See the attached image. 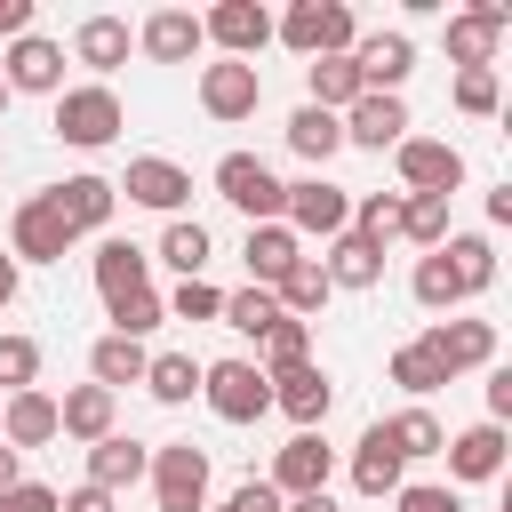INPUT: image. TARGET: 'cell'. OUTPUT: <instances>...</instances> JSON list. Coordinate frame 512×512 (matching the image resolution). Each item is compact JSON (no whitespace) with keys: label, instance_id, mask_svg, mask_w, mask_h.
<instances>
[{"label":"cell","instance_id":"6da1fadb","mask_svg":"<svg viewBox=\"0 0 512 512\" xmlns=\"http://www.w3.org/2000/svg\"><path fill=\"white\" fill-rule=\"evenodd\" d=\"M48 128H56L72 152H104V144H120V128H128V104H120V88H112V80H72V88L56 96Z\"/></svg>","mask_w":512,"mask_h":512},{"label":"cell","instance_id":"7a4b0ae2","mask_svg":"<svg viewBox=\"0 0 512 512\" xmlns=\"http://www.w3.org/2000/svg\"><path fill=\"white\" fill-rule=\"evenodd\" d=\"M272 40H280V48H296V56L312 64V56H352L360 24H352V8H344V0H296L288 16H272Z\"/></svg>","mask_w":512,"mask_h":512},{"label":"cell","instance_id":"3957f363","mask_svg":"<svg viewBox=\"0 0 512 512\" xmlns=\"http://www.w3.org/2000/svg\"><path fill=\"white\" fill-rule=\"evenodd\" d=\"M200 400H208L216 424H256V416H272V384H264L256 360H200Z\"/></svg>","mask_w":512,"mask_h":512},{"label":"cell","instance_id":"277c9868","mask_svg":"<svg viewBox=\"0 0 512 512\" xmlns=\"http://www.w3.org/2000/svg\"><path fill=\"white\" fill-rule=\"evenodd\" d=\"M152 504L160 512H208V488H216V472H208V448L200 440H168V448H152Z\"/></svg>","mask_w":512,"mask_h":512},{"label":"cell","instance_id":"5b68a950","mask_svg":"<svg viewBox=\"0 0 512 512\" xmlns=\"http://www.w3.org/2000/svg\"><path fill=\"white\" fill-rule=\"evenodd\" d=\"M192 96H200V112H208L216 128H240V120H256V104H264V72H256V64L216 56V64H200Z\"/></svg>","mask_w":512,"mask_h":512},{"label":"cell","instance_id":"8992f818","mask_svg":"<svg viewBox=\"0 0 512 512\" xmlns=\"http://www.w3.org/2000/svg\"><path fill=\"white\" fill-rule=\"evenodd\" d=\"M216 200H232L248 224H280V208H288V184L256 160V152H224L216 160Z\"/></svg>","mask_w":512,"mask_h":512},{"label":"cell","instance_id":"52a82bcc","mask_svg":"<svg viewBox=\"0 0 512 512\" xmlns=\"http://www.w3.org/2000/svg\"><path fill=\"white\" fill-rule=\"evenodd\" d=\"M200 40L224 48L232 64H256L272 48V8L264 0H216V8H200Z\"/></svg>","mask_w":512,"mask_h":512},{"label":"cell","instance_id":"ba28073f","mask_svg":"<svg viewBox=\"0 0 512 512\" xmlns=\"http://www.w3.org/2000/svg\"><path fill=\"white\" fill-rule=\"evenodd\" d=\"M0 88L8 96H64V40H48V32H24V40H8L0 48Z\"/></svg>","mask_w":512,"mask_h":512},{"label":"cell","instance_id":"9c48e42d","mask_svg":"<svg viewBox=\"0 0 512 512\" xmlns=\"http://www.w3.org/2000/svg\"><path fill=\"white\" fill-rule=\"evenodd\" d=\"M280 224L296 232V240H336V232H352V192L344 184H328V176H304V184H288V208H280Z\"/></svg>","mask_w":512,"mask_h":512},{"label":"cell","instance_id":"30bf717a","mask_svg":"<svg viewBox=\"0 0 512 512\" xmlns=\"http://www.w3.org/2000/svg\"><path fill=\"white\" fill-rule=\"evenodd\" d=\"M336 480V448L320 440V432H288L280 448H272V472H264V488L288 504V496H320Z\"/></svg>","mask_w":512,"mask_h":512},{"label":"cell","instance_id":"8fae6325","mask_svg":"<svg viewBox=\"0 0 512 512\" xmlns=\"http://www.w3.org/2000/svg\"><path fill=\"white\" fill-rule=\"evenodd\" d=\"M440 368H448V384L456 376H472V368H488L496 360V320H472V312H448V320H432L424 336H416Z\"/></svg>","mask_w":512,"mask_h":512},{"label":"cell","instance_id":"7c38bea8","mask_svg":"<svg viewBox=\"0 0 512 512\" xmlns=\"http://www.w3.org/2000/svg\"><path fill=\"white\" fill-rule=\"evenodd\" d=\"M392 168H400V192H448L456 200V184H464V152L448 136H400Z\"/></svg>","mask_w":512,"mask_h":512},{"label":"cell","instance_id":"4fadbf2b","mask_svg":"<svg viewBox=\"0 0 512 512\" xmlns=\"http://www.w3.org/2000/svg\"><path fill=\"white\" fill-rule=\"evenodd\" d=\"M8 256H16V264H64V256H72V232H64V216L48 208V192H24V200H16V216H8Z\"/></svg>","mask_w":512,"mask_h":512},{"label":"cell","instance_id":"5bb4252c","mask_svg":"<svg viewBox=\"0 0 512 512\" xmlns=\"http://www.w3.org/2000/svg\"><path fill=\"white\" fill-rule=\"evenodd\" d=\"M264 384H272V408H280L296 432H320V424H328V408H336V376H328L320 360L280 368V376H264Z\"/></svg>","mask_w":512,"mask_h":512},{"label":"cell","instance_id":"9a60e30c","mask_svg":"<svg viewBox=\"0 0 512 512\" xmlns=\"http://www.w3.org/2000/svg\"><path fill=\"white\" fill-rule=\"evenodd\" d=\"M512 32V8L504 0H472V8H456L448 16V64L456 72H472V64H496V40Z\"/></svg>","mask_w":512,"mask_h":512},{"label":"cell","instance_id":"2e32d148","mask_svg":"<svg viewBox=\"0 0 512 512\" xmlns=\"http://www.w3.org/2000/svg\"><path fill=\"white\" fill-rule=\"evenodd\" d=\"M112 192H128V200H136V208H152V216H184L192 176H184L176 160H160V152H136V160H128V176H120Z\"/></svg>","mask_w":512,"mask_h":512},{"label":"cell","instance_id":"e0dca14e","mask_svg":"<svg viewBox=\"0 0 512 512\" xmlns=\"http://www.w3.org/2000/svg\"><path fill=\"white\" fill-rule=\"evenodd\" d=\"M48 208L64 216V232L80 240V232H104L112 224V208H120V192H112V176H96V168H80V176H64V184H48Z\"/></svg>","mask_w":512,"mask_h":512},{"label":"cell","instance_id":"ac0fdd59","mask_svg":"<svg viewBox=\"0 0 512 512\" xmlns=\"http://www.w3.org/2000/svg\"><path fill=\"white\" fill-rule=\"evenodd\" d=\"M352 72H360L368 96H400V80L416 72V40L408 32H368V40H352Z\"/></svg>","mask_w":512,"mask_h":512},{"label":"cell","instance_id":"d6986e66","mask_svg":"<svg viewBox=\"0 0 512 512\" xmlns=\"http://www.w3.org/2000/svg\"><path fill=\"white\" fill-rule=\"evenodd\" d=\"M440 456H448V480H456V488H488V480L504 472V424H488V416H480V424L448 432V448H440Z\"/></svg>","mask_w":512,"mask_h":512},{"label":"cell","instance_id":"ffe728a7","mask_svg":"<svg viewBox=\"0 0 512 512\" xmlns=\"http://www.w3.org/2000/svg\"><path fill=\"white\" fill-rule=\"evenodd\" d=\"M104 432H120V400H112L104 384H72V392L56 400V440H80V448H96Z\"/></svg>","mask_w":512,"mask_h":512},{"label":"cell","instance_id":"44dd1931","mask_svg":"<svg viewBox=\"0 0 512 512\" xmlns=\"http://www.w3.org/2000/svg\"><path fill=\"white\" fill-rule=\"evenodd\" d=\"M400 480H408V464H400V448H392V432H384V416L360 432V448H352V488L368 496V504H384V496H400Z\"/></svg>","mask_w":512,"mask_h":512},{"label":"cell","instance_id":"7402d4cb","mask_svg":"<svg viewBox=\"0 0 512 512\" xmlns=\"http://www.w3.org/2000/svg\"><path fill=\"white\" fill-rule=\"evenodd\" d=\"M136 48H144L152 64H192L208 40H200V16H192V8H152V16L136 24Z\"/></svg>","mask_w":512,"mask_h":512},{"label":"cell","instance_id":"603a6c76","mask_svg":"<svg viewBox=\"0 0 512 512\" xmlns=\"http://www.w3.org/2000/svg\"><path fill=\"white\" fill-rule=\"evenodd\" d=\"M408 128H416L408 120V96H360L344 112V144H360V152H392Z\"/></svg>","mask_w":512,"mask_h":512},{"label":"cell","instance_id":"cb8c5ba5","mask_svg":"<svg viewBox=\"0 0 512 512\" xmlns=\"http://www.w3.org/2000/svg\"><path fill=\"white\" fill-rule=\"evenodd\" d=\"M48 440H56V392H40V384L32 392H8L0 400V448L24 456V448H48Z\"/></svg>","mask_w":512,"mask_h":512},{"label":"cell","instance_id":"d4e9b609","mask_svg":"<svg viewBox=\"0 0 512 512\" xmlns=\"http://www.w3.org/2000/svg\"><path fill=\"white\" fill-rule=\"evenodd\" d=\"M128 48H136V24H128V16H80V32H72V64H88L96 80L120 72Z\"/></svg>","mask_w":512,"mask_h":512},{"label":"cell","instance_id":"484cf974","mask_svg":"<svg viewBox=\"0 0 512 512\" xmlns=\"http://www.w3.org/2000/svg\"><path fill=\"white\" fill-rule=\"evenodd\" d=\"M144 472H152V448H144V440H128V432H104V440L88 448V488H104V496L136 488Z\"/></svg>","mask_w":512,"mask_h":512},{"label":"cell","instance_id":"4316f807","mask_svg":"<svg viewBox=\"0 0 512 512\" xmlns=\"http://www.w3.org/2000/svg\"><path fill=\"white\" fill-rule=\"evenodd\" d=\"M320 272H328V288L368 296V288L384 280V248H376V240H360V232H336V240H328V256H320Z\"/></svg>","mask_w":512,"mask_h":512},{"label":"cell","instance_id":"83f0119b","mask_svg":"<svg viewBox=\"0 0 512 512\" xmlns=\"http://www.w3.org/2000/svg\"><path fill=\"white\" fill-rule=\"evenodd\" d=\"M440 264H448V280L464 288V304L496 288V240H488V232H448V240H440Z\"/></svg>","mask_w":512,"mask_h":512},{"label":"cell","instance_id":"f1b7e54d","mask_svg":"<svg viewBox=\"0 0 512 512\" xmlns=\"http://www.w3.org/2000/svg\"><path fill=\"white\" fill-rule=\"evenodd\" d=\"M88 280H96V296L112 304V296H128V288H152V256H144L136 240H96Z\"/></svg>","mask_w":512,"mask_h":512},{"label":"cell","instance_id":"f546056e","mask_svg":"<svg viewBox=\"0 0 512 512\" xmlns=\"http://www.w3.org/2000/svg\"><path fill=\"white\" fill-rule=\"evenodd\" d=\"M240 256H248V288H280V272L304 256V240H296L288 224H248Z\"/></svg>","mask_w":512,"mask_h":512},{"label":"cell","instance_id":"4dcf8cb0","mask_svg":"<svg viewBox=\"0 0 512 512\" xmlns=\"http://www.w3.org/2000/svg\"><path fill=\"white\" fill-rule=\"evenodd\" d=\"M144 368H152V352H144L136 336H112V328H104V336L88 344V384H104L112 400H120V384H144Z\"/></svg>","mask_w":512,"mask_h":512},{"label":"cell","instance_id":"1f68e13d","mask_svg":"<svg viewBox=\"0 0 512 512\" xmlns=\"http://www.w3.org/2000/svg\"><path fill=\"white\" fill-rule=\"evenodd\" d=\"M288 152H296V160H312V176H320V168L344 152V120H336V112H320V104H296V112H288Z\"/></svg>","mask_w":512,"mask_h":512},{"label":"cell","instance_id":"d6a6232c","mask_svg":"<svg viewBox=\"0 0 512 512\" xmlns=\"http://www.w3.org/2000/svg\"><path fill=\"white\" fill-rule=\"evenodd\" d=\"M304 88H312L304 104H320V112H336V120L368 96V88H360V72H352V56H312V64H304Z\"/></svg>","mask_w":512,"mask_h":512},{"label":"cell","instance_id":"836d02e7","mask_svg":"<svg viewBox=\"0 0 512 512\" xmlns=\"http://www.w3.org/2000/svg\"><path fill=\"white\" fill-rule=\"evenodd\" d=\"M176 280H200L208 272V256H216V240H208V224L200 216H168V232H160V248H152Z\"/></svg>","mask_w":512,"mask_h":512},{"label":"cell","instance_id":"e575fe53","mask_svg":"<svg viewBox=\"0 0 512 512\" xmlns=\"http://www.w3.org/2000/svg\"><path fill=\"white\" fill-rule=\"evenodd\" d=\"M328 296H336V288H328L320 256H296V264L280 272V288H272V304H280L288 320H320V312H328Z\"/></svg>","mask_w":512,"mask_h":512},{"label":"cell","instance_id":"d590c367","mask_svg":"<svg viewBox=\"0 0 512 512\" xmlns=\"http://www.w3.org/2000/svg\"><path fill=\"white\" fill-rule=\"evenodd\" d=\"M448 208H456L448 192H400V240H416V248L432 256V248L456 232V224H448Z\"/></svg>","mask_w":512,"mask_h":512},{"label":"cell","instance_id":"8d00e7d4","mask_svg":"<svg viewBox=\"0 0 512 512\" xmlns=\"http://www.w3.org/2000/svg\"><path fill=\"white\" fill-rule=\"evenodd\" d=\"M304 360H312V320H288V312H280V320L264 328V344H256V368L280 376V368H304Z\"/></svg>","mask_w":512,"mask_h":512},{"label":"cell","instance_id":"74e56055","mask_svg":"<svg viewBox=\"0 0 512 512\" xmlns=\"http://www.w3.org/2000/svg\"><path fill=\"white\" fill-rule=\"evenodd\" d=\"M144 392H152L160 408H184V400L200 392V360H192V352H152V368H144Z\"/></svg>","mask_w":512,"mask_h":512},{"label":"cell","instance_id":"f35d334b","mask_svg":"<svg viewBox=\"0 0 512 512\" xmlns=\"http://www.w3.org/2000/svg\"><path fill=\"white\" fill-rule=\"evenodd\" d=\"M384 432H392L400 464H416V456H440V448H448V424H440L432 408H400V416H384Z\"/></svg>","mask_w":512,"mask_h":512},{"label":"cell","instance_id":"ab89813d","mask_svg":"<svg viewBox=\"0 0 512 512\" xmlns=\"http://www.w3.org/2000/svg\"><path fill=\"white\" fill-rule=\"evenodd\" d=\"M408 296L432 312V320H448V312H464V288L448 280V264H440V248L432 256H416V272H408Z\"/></svg>","mask_w":512,"mask_h":512},{"label":"cell","instance_id":"60d3db41","mask_svg":"<svg viewBox=\"0 0 512 512\" xmlns=\"http://www.w3.org/2000/svg\"><path fill=\"white\" fill-rule=\"evenodd\" d=\"M280 320V304H272V288H224V328L232 336H248V344H264V328Z\"/></svg>","mask_w":512,"mask_h":512},{"label":"cell","instance_id":"b9f144b4","mask_svg":"<svg viewBox=\"0 0 512 512\" xmlns=\"http://www.w3.org/2000/svg\"><path fill=\"white\" fill-rule=\"evenodd\" d=\"M392 384H400V392H416V408H424V400L448 384V368H440V360H432V352L408 336V344H392Z\"/></svg>","mask_w":512,"mask_h":512},{"label":"cell","instance_id":"7bdbcfd3","mask_svg":"<svg viewBox=\"0 0 512 512\" xmlns=\"http://www.w3.org/2000/svg\"><path fill=\"white\" fill-rule=\"evenodd\" d=\"M448 96H456V112H464V120H496V112H504V80H496V64L456 72V88H448Z\"/></svg>","mask_w":512,"mask_h":512},{"label":"cell","instance_id":"ee69618b","mask_svg":"<svg viewBox=\"0 0 512 512\" xmlns=\"http://www.w3.org/2000/svg\"><path fill=\"white\" fill-rule=\"evenodd\" d=\"M104 320H112V336H136V344H144L168 312H160V288H128V296H112V304H104Z\"/></svg>","mask_w":512,"mask_h":512},{"label":"cell","instance_id":"f6af8a7d","mask_svg":"<svg viewBox=\"0 0 512 512\" xmlns=\"http://www.w3.org/2000/svg\"><path fill=\"white\" fill-rule=\"evenodd\" d=\"M160 312H168V320H224V288H216L208 272H200V280H176V288L160 296Z\"/></svg>","mask_w":512,"mask_h":512},{"label":"cell","instance_id":"bcb514c9","mask_svg":"<svg viewBox=\"0 0 512 512\" xmlns=\"http://www.w3.org/2000/svg\"><path fill=\"white\" fill-rule=\"evenodd\" d=\"M352 232L360 240H400V192H368V200H352Z\"/></svg>","mask_w":512,"mask_h":512},{"label":"cell","instance_id":"7dc6e473","mask_svg":"<svg viewBox=\"0 0 512 512\" xmlns=\"http://www.w3.org/2000/svg\"><path fill=\"white\" fill-rule=\"evenodd\" d=\"M40 384V344L32 336H0V400Z\"/></svg>","mask_w":512,"mask_h":512},{"label":"cell","instance_id":"c3c4849f","mask_svg":"<svg viewBox=\"0 0 512 512\" xmlns=\"http://www.w3.org/2000/svg\"><path fill=\"white\" fill-rule=\"evenodd\" d=\"M392 512H464V496L456 488H432V480H400Z\"/></svg>","mask_w":512,"mask_h":512},{"label":"cell","instance_id":"681fc988","mask_svg":"<svg viewBox=\"0 0 512 512\" xmlns=\"http://www.w3.org/2000/svg\"><path fill=\"white\" fill-rule=\"evenodd\" d=\"M208 512H280V496H272V488H264V480L248 472V480H232V488H224V496H216Z\"/></svg>","mask_w":512,"mask_h":512},{"label":"cell","instance_id":"f907efd6","mask_svg":"<svg viewBox=\"0 0 512 512\" xmlns=\"http://www.w3.org/2000/svg\"><path fill=\"white\" fill-rule=\"evenodd\" d=\"M0 512H56V488H40V480H16V488H0Z\"/></svg>","mask_w":512,"mask_h":512},{"label":"cell","instance_id":"816d5d0a","mask_svg":"<svg viewBox=\"0 0 512 512\" xmlns=\"http://www.w3.org/2000/svg\"><path fill=\"white\" fill-rule=\"evenodd\" d=\"M56 512H120V496H104V488H72V496H56Z\"/></svg>","mask_w":512,"mask_h":512},{"label":"cell","instance_id":"f5cc1de1","mask_svg":"<svg viewBox=\"0 0 512 512\" xmlns=\"http://www.w3.org/2000/svg\"><path fill=\"white\" fill-rule=\"evenodd\" d=\"M32 32V0H0V40H24Z\"/></svg>","mask_w":512,"mask_h":512},{"label":"cell","instance_id":"db71d44e","mask_svg":"<svg viewBox=\"0 0 512 512\" xmlns=\"http://www.w3.org/2000/svg\"><path fill=\"white\" fill-rule=\"evenodd\" d=\"M504 416H512V376L496 368V376H488V424H504Z\"/></svg>","mask_w":512,"mask_h":512},{"label":"cell","instance_id":"11a10c76","mask_svg":"<svg viewBox=\"0 0 512 512\" xmlns=\"http://www.w3.org/2000/svg\"><path fill=\"white\" fill-rule=\"evenodd\" d=\"M280 512H344V504H336V496H328V488H320V496H288V504H280Z\"/></svg>","mask_w":512,"mask_h":512},{"label":"cell","instance_id":"9f6ffc18","mask_svg":"<svg viewBox=\"0 0 512 512\" xmlns=\"http://www.w3.org/2000/svg\"><path fill=\"white\" fill-rule=\"evenodd\" d=\"M16 280H24V272H16V256H8V248H0V312H8V304H16Z\"/></svg>","mask_w":512,"mask_h":512},{"label":"cell","instance_id":"6f0895ef","mask_svg":"<svg viewBox=\"0 0 512 512\" xmlns=\"http://www.w3.org/2000/svg\"><path fill=\"white\" fill-rule=\"evenodd\" d=\"M16 480H24V456H16V448H0V488H16Z\"/></svg>","mask_w":512,"mask_h":512},{"label":"cell","instance_id":"680465c9","mask_svg":"<svg viewBox=\"0 0 512 512\" xmlns=\"http://www.w3.org/2000/svg\"><path fill=\"white\" fill-rule=\"evenodd\" d=\"M0 112H8V88H0Z\"/></svg>","mask_w":512,"mask_h":512}]
</instances>
